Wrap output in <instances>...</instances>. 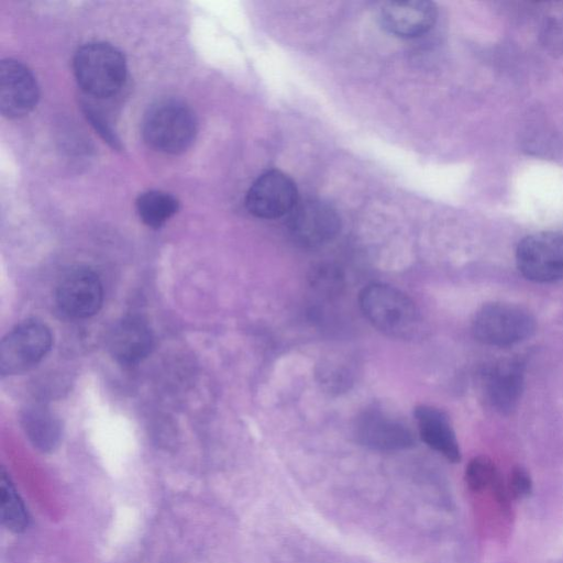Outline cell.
Here are the masks:
<instances>
[{"label": "cell", "mask_w": 563, "mask_h": 563, "mask_svg": "<svg viewBox=\"0 0 563 563\" xmlns=\"http://www.w3.org/2000/svg\"><path fill=\"white\" fill-rule=\"evenodd\" d=\"M358 306L367 321L387 336L410 340L421 330V316L415 301L394 286L367 285L358 295Z\"/></svg>", "instance_id": "1"}, {"label": "cell", "mask_w": 563, "mask_h": 563, "mask_svg": "<svg viewBox=\"0 0 563 563\" xmlns=\"http://www.w3.org/2000/svg\"><path fill=\"white\" fill-rule=\"evenodd\" d=\"M197 120L192 110L183 101L163 99L146 111L142 134L154 150L167 154L186 151L195 140Z\"/></svg>", "instance_id": "2"}, {"label": "cell", "mask_w": 563, "mask_h": 563, "mask_svg": "<svg viewBox=\"0 0 563 563\" xmlns=\"http://www.w3.org/2000/svg\"><path fill=\"white\" fill-rule=\"evenodd\" d=\"M74 71L85 92L96 98H108L122 88L126 78V63L117 47L104 42H92L77 51Z\"/></svg>", "instance_id": "3"}, {"label": "cell", "mask_w": 563, "mask_h": 563, "mask_svg": "<svg viewBox=\"0 0 563 563\" xmlns=\"http://www.w3.org/2000/svg\"><path fill=\"white\" fill-rule=\"evenodd\" d=\"M472 330L475 338L484 344L508 346L530 338L536 330V320L520 306L492 302L476 312Z\"/></svg>", "instance_id": "4"}, {"label": "cell", "mask_w": 563, "mask_h": 563, "mask_svg": "<svg viewBox=\"0 0 563 563\" xmlns=\"http://www.w3.org/2000/svg\"><path fill=\"white\" fill-rule=\"evenodd\" d=\"M49 328L35 319L25 320L11 329L0 344L2 376L22 374L36 366L52 347Z\"/></svg>", "instance_id": "5"}, {"label": "cell", "mask_w": 563, "mask_h": 563, "mask_svg": "<svg viewBox=\"0 0 563 563\" xmlns=\"http://www.w3.org/2000/svg\"><path fill=\"white\" fill-rule=\"evenodd\" d=\"M341 229L336 210L314 198L298 200L287 214V230L291 240L303 249H317L333 241Z\"/></svg>", "instance_id": "6"}, {"label": "cell", "mask_w": 563, "mask_h": 563, "mask_svg": "<svg viewBox=\"0 0 563 563\" xmlns=\"http://www.w3.org/2000/svg\"><path fill=\"white\" fill-rule=\"evenodd\" d=\"M516 261L530 280L550 283L563 278V235L538 232L526 236L518 244Z\"/></svg>", "instance_id": "7"}, {"label": "cell", "mask_w": 563, "mask_h": 563, "mask_svg": "<svg viewBox=\"0 0 563 563\" xmlns=\"http://www.w3.org/2000/svg\"><path fill=\"white\" fill-rule=\"evenodd\" d=\"M55 299L64 316L75 320L90 318L99 311L102 305L101 280L89 268L70 269L60 278Z\"/></svg>", "instance_id": "8"}, {"label": "cell", "mask_w": 563, "mask_h": 563, "mask_svg": "<svg viewBox=\"0 0 563 563\" xmlns=\"http://www.w3.org/2000/svg\"><path fill=\"white\" fill-rule=\"evenodd\" d=\"M298 200L295 183L283 172L271 169L252 184L245 206L257 218L277 219L288 214Z\"/></svg>", "instance_id": "9"}, {"label": "cell", "mask_w": 563, "mask_h": 563, "mask_svg": "<svg viewBox=\"0 0 563 563\" xmlns=\"http://www.w3.org/2000/svg\"><path fill=\"white\" fill-rule=\"evenodd\" d=\"M355 437L362 445L379 452L407 450L416 443L415 434L402 421L378 409L361 413L355 424Z\"/></svg>", "instance_id": "10"}, {"label": "cell", "mask_w": 563, "mask_h": 563, "mask_svg": "<svg viewBox=\"0 0 563 563\" xmlns=\"http://www.w3.org/2000/svg\"><path fill=\"white\" fill-rule=\"evenodd\" d=\"M523 388V364L503 360L487 367L481 376V390L486 404L500 413L516 409Z\"/></svg>", "instance_id": "11"}, {"label": "cell", "mask_w": 563, "mask_h": 563, "mask_svg": "<svg viewBox=\"0 0 563 563\" xmlns=\"http://www.w3.org/2000/svg\"><path fill=\"white\" fill-rule=\"evenodd\" d=\"M38 87L31 70L8 58L0 64V111L10 119L27 114L36 104Z\"/></svg>", "instance_id": "12"}, {"label": "cell", "mask_w": 563, "mask_h": 563, "mask_svg": "<svg viewBox=\"0 0 563 563\" xmlns=\"http://www.w3.org/2000/svg\"><path fill=\"white\" fill-rule=\"evenodd\" d=\"M434 3L424 0L389 1L383 4L379 20L390 34L411 38L429 32L437 21Z\"/></svg>", "instance_id": "13"}, {"label": "cell", "mask_w": 563, "mask_h": 563, "mask_svg": "<svg viewBox=\"0 0 563 563\" xmlns=\"http://www.w3.org/2000/svg\"><path fill=\"white\" fill-rule=\"evenodd\" d=\"M154 344L148 324L140 317L129 316L118 321L108 338V347L114 360L123 365L143 361Z\"/></svg>", "instance_id": "14"}, {"label": "cell", "mask_w": 563, "mask_h": 563, "mask_svg": "<svg viewBox=\"0 0 563 563\" xmlns=\"http://www.w3.org/2000/svg\"><path fill=\"white\" fill-rule=\"evenodd\" d=\"M413 417L419 437L429 448L452 463L460 462L459 442L451 420L443 410L430 405H418Z\"/></svg>", "instance_id": "15"}, {"label": "cell", "mask_w": 563, "mask_h": 563, "mask_svg": "<svg viewBox=\"0 0 563 563\" xmlns=\"http://www.w3.org/2000/svg\"><path fill=\"white\" fill-rule=\"evenodd\" d=\"M22 426L31 443L42 452H49L58 445L62 426L48 409L38 406L26 409Z\"/></svg>", "instance_id": "16"}, {"label": "cell", "mask_w": 563, "mask_h": 563, "mask_svg": "<svg viewBox=\"0 0 563 563\" xmlns=\"http://www.w3.org/2000/svg\"><path fill=\"white\" fill-rule=\"evenodd\" d=\"M178 200L168 192L148 190L139 196L136 211L142 221L152 228H159L178 210Z\"/></svg>", "instance_id": "17"}, {"label": "cell", "mask_w": 563, "mask_h": 563, "mask_svg": "<svg viewBox=\"0 0 563 563\" xmlns=\"http://www.w3.org/2000/svg\"><path fill=\"white\" fill-rule=\"evenodd\" d=\"M0 512L4 527L12 532H22L29 525L25 506L4 470L0 475Z\"/></svg>", "instance_id": "18"}, {"label": "cell", "mask_w": 563, "mask_h": 563, "mask_svg": "<svg viewBox=\"0 0 563 563\" xmlns=\"http://www.w3.org/2000/svg\"><path fill=\"white\" fill-rule=\"evenodd\" d=\"M465 482L473 492L485 488L494 490L504 484L500 473L494 462L484 455L472 459L465 470Z\"/></svg>", "instance_id": "19"}, {"label": "cell", "mask_w": 563, "mask_h": 563, "mask_svg": "<svg viewBox=\"0 0 563 563\" xmlns=\"http://www.w3.org/2000/svg\"><path fill=\"white\" fill-rule=\"evenodd\" d=\"M318 376L320 384L328 391L340 393L351 384V371L336 361L322 363Z\"/></svg>", "instance_id": "20"}, {"label": "cell", "mask_w": 563, "mask_h": 563, "mask_svg": "<svg viewBox=\"0 0 563 563\" xmlns=\"http://www.w3.org/2000/svg\"><path fill=\"white\" fill-rule=\"evenodd\" d=\"M311 285L320 292L335 294L342 287V275L335 267L319 266L310 276Z\"/></svg>", "instance_id": "21"}, {"label": "cell", "mask_w": 563, "mask_h": 563, "mask_svg": "<svg viewBox=\"0 0 563 563\" xmlns=\"http://www.w3.org/2000/svg\"><path fill=\"white\" fill-rule=\"evenodd\" d=\"M509 496L514 499H522L528 497L532 492V481L526 468L516 466L512 468L508 486Z\"/></svg>", "instance_id": "22"}]
</instances>
